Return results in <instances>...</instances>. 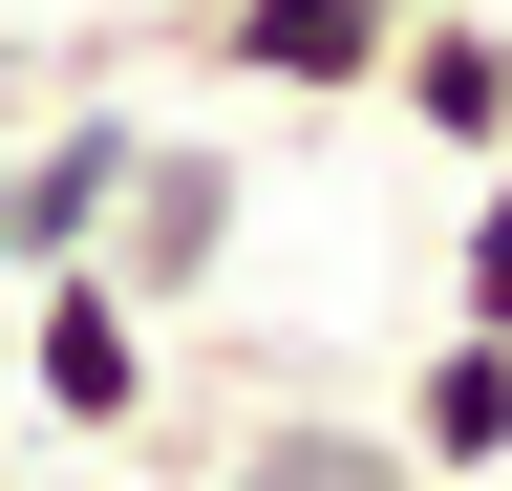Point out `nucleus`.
<instances>
[{
	"instance_id": "nucleus-1",
	"label": "nucleus",
	"mask_w": 512,
	"mask_h": 491,
	"mask_svg": "<svg viewBox=\"0 0 512 491\" xmlns=\"http://www.w3.org/2000/svg\"><path fill=\"white\" fill-rule=\"evenodd\" d=\"M235 257H256V150L214 129V107H128V171H107L86 278L128 299V321H214Z\"/></svg>"
},
{
	"instance_id": "nucleus-10",
	"label": "nucleus",
	"mask_w": 512,
	"mask_h": 491,
	"mask_svg": "<svg viewBox=\"0 0 512 491\" xmlns=\"http://www.w3.org/2000/svg\"><path fill=\"white\" fill-rule=\"evenodd\" d=\"M0 427H22V385H0Z\"/></svg>"
},
{
	"instance_id": "nucleus-2",
	"label": "nucleus",
	"mask_w": 512,
	"mask_h": 491,
	"mask_svg": "<svg viewBox=\"0 0 512 491\" xmlns=\"http://www.w3.org/2000/svg\"><path fill=\"white\" fill-rule=\"evenodd\" d=\"M150 363H171V321H128V299L64 257V278H22L0 299V385H22V427H64V449H128V427H150Z\"/></svg>"
},
{
	"instance_id": "nucleus-4",
	"label": "nucleus",
	"mask_w": 512,
	"mask_h": 491,
	"mask_svg": "<svg viewBox=\"0 0 512 491\" xmlns=\"http://www.w3.org/2000/svg\"><path fill=\"white\" fill-rule=\"evenodd\" d=\"M384 129H406V150H448V171H491L512 150V0H427V22L406 43H384Z\"/></svg>"
},
{
	"instance_id": "nucleus-8",
	"label": "nucleus",
	"mask_w": 512,
	"mask_h": 491,
	"mask_svg": "<svg viewBox=\"0 0 512 491\" xmlns=\"http://www.w3.org/2000/svg\"><path fill=\"white\" fill-rule=\"evenodd\" d=\"M22 491H107V470H86V449H64V470H22Z\"/></svg>"
},
{
	"instance_id": "nucleus-3",
	"label": "nucleus",
	"mask_w": 512,
	"mask_h": 491,
	"mask_svg": "<svg viewBox=\"0 0 512 491\" xmlns=\"http://www.w3.org/2000/svg\"><path fill=\"white\" fill-rule=\"evenodd\" d=\"M406 22H427V0H192V22H150V65L256 86V107H363Z\"/></svg>"
},
{
	"instance_id": "nucleus-6",
	"label": "nucleus",
	"mask_w": 512,
	"mask_h": 491,
	"mask_svg": "<svg viewBox=\"0 0 512 491\" xmlns=\"http://www.w3.org/2000/svg\"><path fill=\"white\" fill-rule=\"evenodd\" d=\"M448 321H491V342H512V150L470 171V214H448Z\"/></svg>"
},
{
	"instance_id": "nucleus-5",
	"label": "nucleus",
	"mask_w": 512,
	"mask_h": 491,
	"mask_svg": "<svg viewBox=\"0 0 512 491\" xmlns=\"http://www.w3.org/2000/svg\"><path fill=\"white\" fill-rule=\"evenodd\" d=\"M384 449H406L427 491H512V342L491 321H427L406 363H384Z\"/></svg>"
},
{
	"instance_id": "nucleus-9",
	"label": "nucleus",
	"mask_w": 512,
	"mask_h": 491,
	"mask_svg": "<svg viewBox=\"0 0 512 491\" xmlns=\"http://www.w3.org/2000/svg\"><path fill=\"white\" fill-rule=\"evenodd\" d=\"M128 22H192V0H128Z\"/></svg>"
},
{
	"instance_id": "nucleus-7",
	"label": "nucleus",
	"mask_w": 512,
	"mask_h": 491,
	"mask_svg": "<svg viewBox=\"0 0 512 491\" xmlns=\"http://www.w3.org/2000/svg\"><path fill=\"white\" fill-rule=\"evenodd\" d=\"M22 107H43V43H22V0H0V129H22Z\"/></svg>"
}]
</instances>
